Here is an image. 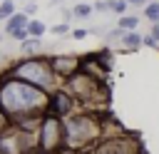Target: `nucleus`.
I'll list each match as a JSON object with an SVG mask.
<instances>
[{
    "label": "nucleus",
    "mask_w": 159,
    "mask_h": 154,
    "mask_svg": "<svg viewBox=\"0 0 159 154\" xmlns=\"http://www.w3.org/2000/svg\"><path fill=\"white\" fill-rule=\"evenodd\" d=\"M127 2H129L132 7H144V5L149 2V0H127Z\"/></svg>",
    "instance_id": "27"
},
{
    "label": "nucleus",
    "mask_w": 159,
    "mask_h": 154,
    "mask_svg": "<svg viewBox=\"0 0 159 154\" xmlns=\"http://www.w3.org/2000/svg\"><path fill=\"white\" fill-rule=\"evenodd\" d=\"M82 57L84 55H75V52H52L50 55V62H52L57 77L65 82L67 77H72L75 72L82 70Z\"/></svg>",
    "instance_id": "9"
},
{
    "label": "nucleus",
    "mask_w": 159,
    "mask_h": 154,
    "mask_svg": "<svg viewBox=\"0 0 159 154\" xmlns=\"http://www.w3.org/2000/svg\"><path fill=\"white\" fill-rule=\"evenodd\" d=\"M129 7H132V5H129L127 0H109V12H114L117 17H119V15H127Z\"/></svg>",
    "instance_id": "19"
},
{
    "label": "nucleus",
    "mask_w": 159,
    "mask_h": 154,
    "mask_svg": "<svg viewBox=\"0 0 159 154\" xmlns=\"http://www.w3.org/2000/svg\"><path fill=\"white\" fill-rule=\"evenodd\" d=\"M37 149L42 152H65V119L45 114L37 127Z\"/></svg>",
    "instance_id": "5"
},
{
    "label": "nucleus",
    "mask_w": 159,
    "mask_h": 154,
    "mask_svg": "<svg viewBox=\"0 0 159 154\" xmlns=\"http://www.w3.org/2000/svg\"><path fill=\"white\" fill-rule=\"evenodd\" d=\"M89 154H147V152H144V144L137 134L124 132V134L102 139Z\"/></svg>",
    "instance_id": "7"
},
{
    "label": "nucleus",
    "mask_w": 159,
    "mask_h": 154,
    "mask_svg": "<svg viewBox=\"0 0 159 154\" xmlns=\"http://www.w3.org/2000/svg\"><path fill=\"white\" fill-rule=\"evenodd\" d=\"M72 20H75L72 7H62V22H72Z\"/></svg>",
    "instance_id": "25"
},
{
    "label": "nucleus",
    "mask_w": 159,
    "mask_h": 154,
    "mask_svg": "<svg viewBox=\"0 0 159 154\" xmlns=\"http://www.w3.org/2000/svg\"><path fill=\"white\" fill-rule=\"evenodd\" d=\"M117 27H122L124 32H129V30H137V27H139V15H132V12H127V15H119V20H117Z\"/></svg>",
    "instance_id": "15"
},
{
    "label": "nucleus",
    "mask_w": 159,
    "mask_h": 154,
    "mask_svg": "<svg viewBox=\"0 0 159 154\" xmlns=\"http://www.w3.org/2000/svg\"><path fill=\"white\" fill-rule=\"evenodd\" d=\"M122 37H124V30H122V27H112V30L104 32V42H107L109 47H112V45H119Z\"/></svg>",
    "instance_id": "17"
},
{
    "label": "nucleus",
    "mask_w": 159,
    "mask_h": 154,
    "mask_svg": "<svg viewBox=\"0 0 159 154\" xmlns=\"http://www.w3.org/2000/svg\"><path fill=\"white\" fill-rule=\"evenodd\" d=\"M37 149V129H20L10 124L0 134V152L5 154H32Z\"/></svg>",
    "instance_id": "6"
},
{
    "label": "nucleus",
    "mask_w": 159,
    "mask_h": 154,
    "mask_svg": "<svg viewBox=\"0 0 159 154\" xmlns=\"http://www.w3.org/2000/svg\"><path fill=\"white\" fill-rule=\"evenodd\" d=\"M57 2H62V0H52V5H57Z\"/></svg>",
    "instance_id": "30"
},
{
    "label": "nucleus",
    "mask_w": 159,
    "mask_h": 154,
    "mask_svg": "<svg viewBox=\"0 0 159 154\" xmlns=\"http://www.w3.org/2000/svg\"><path fill=\"white\" fill-rule=\"evenodd\" d=\"M104 112L99 109H77L65 117V152L67 154H89L102 142Z\"/></svg>",
    "instance_id": "2"
},
{
    "label": "nucleus",
    "mask_w": 159,
    "mask_h": 154,
    "mask_svg": "<svg viewBox=\"0 0 159 154\" xmlns=\"http://www.w3.org/2000/svg\"><path fill=\"white\" fill-rule=\"evenodd\" d=\"M94 12H109V0H97L94 2Z\"/></svg>",
    "instance_id": "24"
},
{
    "label": "nucleus",
    "mask_w": 159,
    "mask_h": 154,
    "mask_svg": "<svg viewBox=\"0 0 159 154\" xmlns=\"http://www.w3.org/2000/svg\"><path fill=\"white\" fill-rule=\"evenodd\" d=\"M42 52H45L42 37H25L20 42V57H35V55H42Z\"/></svg>",
    "instance_id": "11"
},
{
    "label": "nucleus",
    "mask_w": 159,
    "mask_h": 154,
    "mask_svg": "<svg viewBox=\"0 0 159 154\" xmlns=\"http://www.w3.org/2000/svg\"><path fill=\"white\" fill-rule=\"evenodd\" d=\"M142 17H144L149 25L159 22V0H149V2L142 7Z\"/></svg>",
    "instance_id": "13"
},
{
    "label": "nucleus",
    "mask_w": 159,
    "mask_h": 154,
    "mask_svg": "<svg viewBox=\"0 0 159 154\" xmlns=\"http://www.w3.org/2000/svg\"><path fill=\"white\" fill-rule=\"evenodd\" d=\"M119 47H124V50H139V47H144V35L139 32V30H129V32H124V37H122V42H119Z\"/></svg>",
    "instance_id": "12"
},
{
    "label": "nucleus",
    "mask_w": 159,
    "mask_h": 154,
    "mask_svg": "<svg viewBox=\"0 0 159 154\" xmlns=\"http://www.w3.org/2000/svg\"><path fill=\"white\" fill-rule=\"evenodd\" d=\"M7 127H10V119H7V114H5L2 109H0V134H2V132H5Z\"/></svg>",
    "instance_id": "26"
},
{
    "label": "nucleus",
    "mask_w": 159,
    "mask_h": 154,
    "mask_svg": "<svg viewBox=\"0 0 159 154\" xmlns=\"http://www.w3.org/2000/svg\"><path fill=\"white\" fill-rule=\"evenodd\" d=\"M47 104H50V92L12 77L7 70L0 72V109L7 114L10 124L47 114Z\"/></svg>",
    "instance_id": "1"
},
{
    "label": "nucleus",
    "mask_w": 159,
    "mask_h": 154,
    "mask_svg": "<svg viewBox=\"0 0 159 154\" xmlns=\"http://www.w3.org/2000/svg\"><path fill=\"white\" fill-rule=\"evenodd\" d=\"M62 87L77 99L80 109H99L104 112L109 104V84L107 79H99L97 75L87 72L84 67L80 72H75L72 77H67L62 82Z\"/></svg>",
    "instance_id": "3"
},
{
    "label": "nucleus",
    "mask_w": 159,
    "mask_h": 154,
    "mask_svg": "<svg viewBox=\"0 0 159 154\" xmlns=\"http://www.w3.org/2000/svg\"><path fill=\"white\" fill-rule=\"evenodd\" d=\"M144 47H154V50H159V40L154 37V35H144Z\"/></svg>",
    "instance_id": "23"
},
{
    "label": "nucleus",
    "mask_w": 159,
    "mask_h": 154,
    "mask_svg": "<svg viewBox=\"0 0 159 154\" xmlns=\"http://www.w3.org/2000/svg\"><path fill=\"white\" fill-rule=\"evenodd\" d=\"M27 32H30V37H45V32H50V27H47L40 17H30V22H27Z\"/></svg>",
    "instance_id": "14"
},
{
    "label": "nucleus",
    "mask_w": 159,
    "mask_h": 154,
    "mask_svg": "<svg viewBox=\"0 0 159 154\" xmlns=\"http://www.w3.org/2000/svg\"><path fill=\"white\" fill-rule=\"evenodd\" d=\"M27 22H30V15H25L22 10H17L15 15H10L7 20H5V35L10 37V40H17V42H22L25 37H30V32H27Z\"/></svg>",
    "instance_id": "10"
},
{
    "label": "nucleus",
    "mask_w": 159,
    "mask_h": 154,
    "mask_svg": "<svg viewBox=\"0 0 159 154\" xmlns=\"http://www.w3.org/2000/svg\"><path fill=\"white\" fill-rule=\"evenodd\" d=\"M70 32H72L70 22H57V25L50 27V35H55V37H65V35H70Z\"/></svg>",
    "instance_id": "20"
},
{
    "label": "nucleus",
    "mask_w": 159,
    "mask_h": 154,
    "mask_svg": "<svg viewBox=\"0 0 159 154\" xmlns=\"http://www.w3.org/2000/svg\"><path fill=\"white\" fill-rule=\"evenodd\" d=\"M5 70L12 77L25 79V82H30V84H35V87H40L45 92H52V89H57L62 84V79L57 77V72H55L47 52L35 55V57H20V60L10 62Z\"/></svg>",
    "instance_id": "4"
},
{
    "label": "nucleus",
    "mask_w": 159,
    "mask_h": 154,
    "mask_svg": "<svg viewBox=\"0 0 159 154\" xmlns=\"http://www.w3.org/2000/svg\"><path fill=\"white\" fill-rule=\"evenodd\" d=\"M149 35H154V37L159 40V22H154V25L149 27Z\"/></svg>",
    "instance_id": "28"
},
{
    "label": "nucleus",
    "mask_w": 159,
    "mask_h": 154,
    "mask_svg": "<svg viewBox=\"0 0 159 154\" xmlns=\"http://www.w3.org/2000/svg\"><path fill=\"white\" fill-rule=\"evenodd\" d=\"M17 7H15V0H0V22H5L10 15H15Z\"/></svg>",
    "instance_id": "18"
},
{
    "label": "nucleus",
    "mask_w": 159,
    "mask_h": 154,
    "mask_svg": "<svg viewBox=\"0 0 159 154\" xmlns=\"http://www.w3.org/2000/svg\"><path fill=\"white\" fill-rule=\"evenodd\" d=\"M0 154H5V152H0Z\"/></svg>",
    "instance_id": "31"
},
{
    "label": "nucleus",
    "mask_w": 159,
    "mask_h": 154,
    "mask_svg": "<svg viewBox=\"0 0 159 154\" xmlns=\"http://www.w3.org/2000/svg\"><path fill=\"white\" fill-rule=\"evenodd\" d=\"M89 35H92V32H89V27H72V32H70V37H72V40H77V42H80V40H84V37H89Z\"/></svg>",
    "instance_id": "21"
},
{
    "label": "nucleus",
    "mask_w": 159,
    "mask_h": 154,
    "mask_svg": "<svg viewBox=\"0 0 159 154\" xmlns=\"http://www.w3.org/2000/svg\"><path fill=\"white\" fill-rule=\"evenodd\" d=\"M22 12H25V15H30V17H35V12H37V2H35V0H30V2H25V7H22Z\"/></svg>",
    "instance_id": "22"
},
{
    "label": "nucleus",
    "mask_w": 159,
    "mask_h": 154,
    "mask_svg": "<svg viewBox=\"0 0 159 154\" xmlns=\"http://www.w3.org/2000/svg\"><path fill=\"white\" fill-rule=\"evenodd\" d=\"M72 12H75V20H87V17L94 15V5H89V2H77V5H72Z\"/></svg>",
    "instance_id": "16"
},
{
    "label": "nucleus",
    "mask_w": 159,
    "mask_h": 154,
    "mask_svg": "<svg viewBox=\"0 0 159 154\" xmlns=\"http://www.w3.org/2000/svg\"><path fill=\"white\" fill-rule=\"evenodd\" d=\"M32 154H67V152H42V149H35Z\"/></svg>",
    "instance_id": "29"
},
{
    "label": "nucleus",
    "mask_w": 159,
    "mask_h": 154,
    "mask_svg": "<svg viewBox=\"0 0 159 154\" xmlns=\"http://www.w3.org/2000/svg\"><path fill=\"white\" fill-rule=\"evenodd\" d=\"M80 109V104H77V99L60 84L57 89H52L50 92V104H47V112L50 114H55V117H70L72 112H77Z\"/></svg>",
    "instance_id": "8"
}]
</instances>
